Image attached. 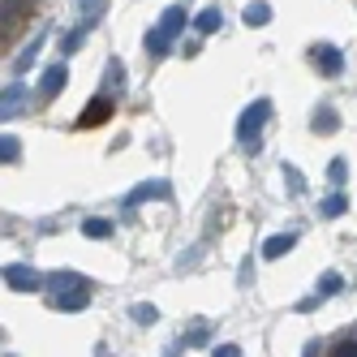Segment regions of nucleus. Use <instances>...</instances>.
<instances>
[{
    "label": "nucleus",
    "mask_w": 357,
    "mask_h": 357,
    "mask_svg": "<svg viewBox=\"0 0 357 357\" xmlns=\"http://www.w3.org/2000/svg\"><path fill=\"white\" fill-rule=\"evenodd\" d=\"M267 116H271V99H254V104L241 112L237 142H241L245 155H259V151H263V125H267Z\"/></svg>",
    "instance_id": "nucleus-1"
},
{
    "label": "nucleus",
    "mask_w": 357,
    "mask_h": 357,
    "mask_svg": "<svg viewBox=\"0 0 357 357\" xmlns=\"http://www.w3.org/2000/svg\"><path fill=\"white\" fill-rule=\"evenodd\" d=\"M5 284H9L13 293H35V289L43 284V275H35L26 263H9V267H5Z\"/></svg>",
    "instance_id": "nucleus-2"
},
{
    "label": "nucleus",
    "mask_w": 357,
    "mask_h": 357,
    "mask_svg": "<svg viewBox=\"0 0 357 357\" xmlns=\"http://www.w3.org/2000/svg\"><path fill=\"white\" fill-rule=\"evenodd\" d=\"M52 305H56V310H65V314L86 310V305H91V289H86V280H82V284H73V289H65V293H56V297H52Z\"/></svg>",
    "instance_id": "nucleus-3"
},
{
    "label": "nucleus",
    "mask_w": 357,
    "mask_h": 357,
    "mask_svg": "<svg viewBox=\"0 0 357 357\" xmlns=\"http://www.w3.org/2000/svg\"><path fill=\"white\" fill-rule=\"evenodd\" d=\"M69 82V69L65 65H47L43 69V78H39V99H56Z\"/></svg>",
    "instance_id": "nucleus-4"
},
{
    "label": "nucleus",
    "mask_w": 357,
    "mask_h": 357,
    "mask_svg": "<svg viewBox=\"0 0 357 357\" xmlns=\"http://www.w3.org/2000/svg\"><path fill=\"white\" fill-rule=\"evenodd\" d=\"M17 112H26V86L22 82H9L5 86V95H0V116H17Z\"/></svg>",
    "instance_id": "nucleus-5"
},
{
    "label": "nucleus",
    "mask_w": 357,
    "mask_h": 357,
    "mask_svg": "<svg viewBox=\"0 0 357 357\" xmlns=\"http://www.w3.org/2000/svg\"><path fill=\"white\" fill-rule=\"evenodd\" d=\"M314 61H319V69L327 73V78H340V73H344V56H340V47H331V43L314 47Z\"/></svg>",
    "instance_id": "nucleus-6"
},
{
    "label": "nucleus",
    "mask_w": 357,
    "mask_h": 357,
    "mask_svg": "<svg viewBox=\"0 0 357 357\" xmlns=\"http://www.w3.org/2000/svg\"><path fill=\"white\" fill-rule=\"evenodd\" d=\"M151 198H168V181H142L125 194V207H138V202H151Z\"/></svg>",
    "instance_id": "nucleus-7"
},
{
    "label": "nucleus",
    "mask_w": 357,
    "mask_h": 357,
    "mask_svg": "<svg viewBox=\"0 0 357 357\" xmlns=\"http://www.w3.org/2000/svg\"><path fill=\"white\" fill-rule=\"evenodd\" d=\"M185 22H190V17H185V9H181V5H168V9H164V17H160V31H164L168 39H176V35L185 31Z\"/></svg>",
    "instance_id": "nucleus-8"
},
{
    "label": "nucleus",
    "mask_w": 357,
    "mask_h": 357,
    "mask_svg": "<svg viewBox=\"0 0 357 357\" xmlns=\"http://www.w3.org/2000/svg\"><path fill=\"white\" fill-rule=\"evenodd\" d=\"M82 280H86V275H78V271H52V275H43V289L56 297V293H65V289H73V284H82Z\"/></svg>",
    "instance_id": "nucleus-9"
},
{
    "label": "nucleus",
    "mask_w": 357,
    "mask_h": 357,
    "mask_svg": "<svg viewBox=\"0 0 357 357\" xmlns=\"http://www.w3.org/2000/svg\"><path fill=\"white\" fill-rule=\"evenodd\" d=\"M340 289H344V275H340V271H323V275H319V284H314V301L336 297Z\"/></svg>",
    "instance_id": "nucleus-10"
},
{
    "label": "nucleus",
    "mask_w": 357,
    "mask_h": 357,
    "mask_svg": "<svg viewBox=\"0 0 357 357\" xmlns=\"http://www.w3.org/2000/svg\"><path fill=\"white\" fill-rule=\"evenodd\" d=\"M297 245V233H275L263 241V259H280V254H289Z\"/></svg>",
    "instance_id": "nucleus-11"
},
{
    "label": "nucleus",
    "mask_w": 357,
    "mask_h": 357,
    "mask_svg": "<svg viewBox=\"0 0 357 357\" xmlns=\"http://www.w3.org/2000/svg\"><path fill=\"white\" fill-rule=\"evenodd\" d=\"M241 17H245V26H267V22H271V5H267V0H254V5L241 9Z\"/></svg>",
    "instance_id": "nucleus-12"
},
{
    "label": "nucleus",
    "mask_w": 357,
    "mask_h": 357,
    "mask_svg": "<svg viewBox=\"0 0 357 357\" xmlns=\"http://www.w3.org/2000/svg\"><path fill=\"white\" fill-rule=\"evenodd\" d=\"M194 26H198V35H215V31L224 26V13L211 5V9H202V13L194 17Z\"/></svg>",
    "instance_id": "nucleus-13"
},
{
    "label": "nucleus",
    "mask_w": 357,
    "mask_h": 357,
    "mask_svg": "<svg viewBox=\"0 0 357 357\" xmlns=\"http://www.w3.org/2000/svg\"><path fill=\"white\" fill-rule=\"evenodd\" d=\"M86 35H91V22H78V26H73V31L61 39V52H65V56H69V52H78V47L86 43Z\"/></svg>",
    "instance_id": "nucleus-14"
},
{
    "label": "nucleus",
    "mask_w": 357,
    "mask_h": 357,
    "mask_svg": "<svg viewBox=\"0 0 357 357\" xmlns=\"http://www.w3.org/2000/svg\"><path fill=\"white\" fill-rule=\"evenodd\" d=\"M39 47H43V35H35V39H31V43L17 52V61H13V73H26V69H31V61L39 56Z\"/></svg>",
    "instance_id": "nucleus-15"
},
{
    "label": "nucleus",
    "mask_w": 357,
    "mask_h": 357,
    "mask_svg": "<svg viewBox=\"0 0 357 357\" xmlns=\"http://www.w3.org/2000/svg\"><path fill=\"white\" fill-rule=\"evenodd\" d=\"M142 43H146V52H151V56H164V52H168V47H172V39H168V35H164L160 26H151Z\"/></svg>",
    "instance_id": "nucleus-16"
},
{
    "label": "nucleus",
    "mask_w": 357,
    "mask_h": 357,
    "mask_svg": "<svg viewBox=\"0 0 357 357\" xmlns=\"http://www.w3.org/2000/svg\"><path fill=\"white\" fill-rule=\"evenodd\" d=\"M336 125H340V116L331 112L327 104H323V108H319V112L310 116V130H319V134H331V130H336Z\"/></svg>",
    "instance_id": "nucleus-17"
},
{
    "label": "nucleus",
    "mask_w": 357,
    "mask_h": 357,
    "mask_svg": "<svg viewBox=\"0 0 357 357\" xmlns=\"http://www.w3.org/2000/svg\"><path fill=\"white\" fill-rule=\"evenodd\" d=\"M82 233H86L91 241H104V237H112V233H116V228H112V220H99V215H95V220H86V224H82Z\"/></svg>",
    "instance_id": "nucleus-18"
},
{
    "label": "nucleus",
    "mask_w": 357,
    "mask_h": 357,
    "mask_svg": "<svg viewBox=\"0 0 357 357\" xmlns=\"http://www.w3.org/2000/svg\"><path fill=\"white\" fill-rule=\"evenodd\" d=\"M104 86L116 91V95L125 91V65H121V61H108V78H104Z\"/></svg>",
    "instance_id": "nucleus-19"
},
{
    "label": "nucleus",
    "mask_w": 357,
    "mask_h": 357,
    "mask_svg": "<svg viewBox=\"0 0 357 357\" xmlns=\"http://www.w3.org/2000/svg\"><path fill=\"white\" fill-rule=\"evenodd\" d=\"M73 5L82 9V22H91V26L104 17V0H73Z\"/></svg>",
    "instance_id": "nucleus-20"
},
{
    "label": "nucleus",
    "mask_w": 357,
    "mask_h": 357,
    "mask_svg": "<svg viewBox=\"0 0 357 357\" xmlns=\"http://www.w3.org/2000/svg\"><path fill=\"white\" fill-rule=\"evenodd\" d=\"M319 211H323L327 220H340V215L349 211V202H344V194H331V198L323 202V207H319Z\"/></svg>",
    "instance_id": "nucleus-21"
},
{
    "label": "nucleus",
    "mask_w": 357,
    "mask_h": 357,
    "mask_svg": "<svg viewBox=\"0 0 357 357\" xmlns=\"http://www.w3.org/2000/svg\"><path fill=\"white\" fill-rule=\"evenodd\" d=\"M130 314H134V323H142V327H151V323L160 319V310H155V305H151V301H138Z\"/></svg>",
    "instance_id": "nucleus-22"
},
{
    "label": "nucleus",
    "mask_w": 357,
    "mask_h": 357,
    "mask_svg": "<svg viewBox=\"0 0 357 357\" xmlns=\"http://www.w3.org/2000/svg\"><path fill=\"white\" fill-rule=\"evenodd\" d=\"M327 181H331V185H344V181H349V164H344V160H331V164H327Z\"/></svg>",
    "instance_id": "nucleus-23"
},
{
    "label": "nucleus",
    "mask_w": 357,
    "mask_h": 357,
    "mask_svg": "<svg viewBox=\"0 0 357 357\" xmlns=\"http://www.w3.org/2000/svg\"><path fill=\"white\" fill-rule=\"evenodd\" d=\"M22 155V146H17V138L13 134H5V138H0V160H5V164H13Z\"/></svg>",
    "instance_id": "nucleus-24"
},
{
    "label": "nucleus",
    "mask_w": 357,
    "mask_h": 357,
    "mask_svg": "<svg viewBox=\"0 0 357 357\" xmlns=\"http://www.w3.org/2000/svg\"><path fill=\"white\" fill-rule=\"evenodd\" d=\"M331 353H336V357H357V344H353V340H344V344H336Z\"/></svg>",
    "instance_id": "nucleus-25"
},
{
    "label": "nucleus",
    "mask_w": 357,
    "mask_h": 357,
    "mask_svg": "<svg viewBox=\"0 0 357 357\" xmlns=\"http://www.w3.org/2000/svg\"><path fill=\"white\" fill-rule=\"evenodd\" d=\"M284 176H289V185H293V194H301V176H297V168H284Z\"/></svg>",
    "instance_id": "nucleus-26"
},
{
    "label": "nucleus",
    "mask_w": 357,
    "mask_h": 357,
    "mask_svg": "<svg viewBox=\"0 0 357 357\" xmlns=\"http://www.w3.org/2000/svg\"><path fill=\"white\" fill-rule=\"evenodd\" d=\"M211 353H215V357H237L241 349H237V344H220V349H211Z\"/></svg>",
    "instance_id": "nucleus-27"
},
{
    "label": "nucleus",
    "mask_w": 357,
    "mask_h": 357,
    "mask_svg": "<svg viewBox=\"0 0 357 357\" xmlns=\"http://www.w3.org/2000/svg\"><path fill=\"white\" fill-rule=\"evenodd\" d=\"M250 280H254V263L245 259V263H241V284H250Z\"/></svg>",
    "instance_id": "nucleus-28"
}]
</instances>
